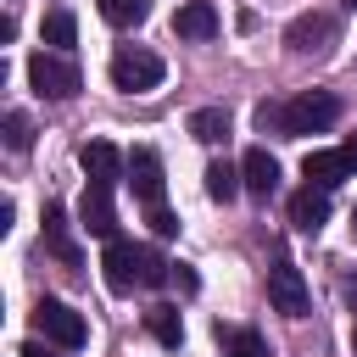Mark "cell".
<instances>
[{"label": "cell", "mask_w": 357, "mask_h": 357, "mask_svg": "<svg viewBox=\"0 0 357 357\" xmlns=\"http://www.w3.org/2000/svg\"><path fill=\"white\" fill-rule=\"evenodd\" d=\"M335 117H340V100L324 95V89H307V95H296L284 106H257V128H273V134H290V139L324 134Z\"/></svg>", "instance_id": "cell-1"}, {"label": "cell", "mask_w": 357, "mask_h": 357, "mask_svg": "<svg viewBox=\"0 0 357 357\" xmlns=\"http://www.w3.org/2000/svg\"><path fill=\"white\" fill-rule=\"evenodd\" d=\"M28 84H33L45 100H73V95L84 89L73 56H61V50H33V56H28Z\"/></svg>", "instance_id": "cell-2"}, {"label": "cell", "mask_w": 357, "mask_h": 357, "mask_svg": "<svg viewBox=\"0 0 357 357\" xmlns=\"http://www.w3.org/2000/svg\"><path fill=\"white\" fill-rule=\"evenodd\" d=\"M162 56L156 50H145V45H117L112 50V84L117 89H128V95H145V89H156L162 84Z\"/></svg>", "instance_id": "cell-3"}, {"label": "cell", "mask_w": 357, "mask_h": 357, "mask_svg": "<svg viewBox=\"0 0 357 357\" xmlns=\"http://www.w3.org/2000/svg\"><path fill=\"white\" fill-rule=\"evenodd\" d=\"M33 329H39L45 340L67 346V351H78V346L89 340V324H84V318H78V312H73L67 301H50V296H45V301L33 307Z\"/></svg>", "instance_id": "cell-4"}, {"label": "cell", "mask_w": 357, "mask_h": 357, "mask_svg": "<svg viewBox=\"0 0 357 357\" xmlns=\"http://www.w3.org/2000/svg\"><path fill=\"white\" fill-rule=\"evenodd\" d=\"M100 268H106V284H112L117 296H128L134 284H145V245H134V240H106Z\"/></svg>", "instance_id": "cell-5"}, {"label": "cell", "mask_w": 357, "mask_h": 357, "mask_svg": "<svg viewBox=\"0 0 357 357\" xmlns=\"http://www.w3.org/2000/svg\"><path fill=\"white\" fill-rule=\"evenodd\" d=\"M268 301H273V312H284V318H307V279H301V268H296L290 257H279V262L268 268Z\"/></svg>", "instance_id": "cell-6"}, {"label": "cell", "mask_w": 357, "mask_h": 357, "mask_svg": "<svg viewBox=\"0 0 357 357\" xmlns=\"http://www.w3.org/2000/svg\"><path fill=\"white\" fill-rule=\"evenodd\" d=\"M335 33H340V28H335V17H329V11H301V17L284 28V45H290L296 56H318V50H329V45H335Z\"/></svg>", "instance_id": "cell-7"}, {"label": "cell", "mask_w": 357, "mask_h": 357, "mask_svg": "<svg viewBox=\"0 0 357 357\" xmlns=\"http://www.w3.org/2000/svg\"><path fill=\"white\" fill-rule=\"evenodd\" d=\"M78 162H84V173H89L95 190H112V184L123 178V156H117L112 139H89V145L78 151Z\"/></svg>", "instance_id": "cell-8"}, {"label": "cell", "mask_w": 357, "mask_h": 357, "mask_svg": "<svg viewBox=\"0 0 357 357\" xmlns=\"http://www.w3.org/2000/svg\"><path fill=\"white\" fill-rule=\"evenodd\" d=\"M128 178H134V195H139L145 206H162V184H167V178H162V156H156V151L139 145V151L128 156Z\"/></svg>", "instance_id": "cell-9"}, {"label": "cell", "mask_w": 357, "mask_h": 357, "mask_svg": "<svg viewBox=\"0 0 357 357\" xmlns=\"http://www.w3.org/2000/svg\"><path fill=\"white\" fill-rule=\"evenodd\" d=\"M290 223H296L301 234H318V229L329 223V190H318V184H301V190L290 195Z\"/></svg>", "instance_id": "cell-10"}, {"label": "cell", "mask_w": 357, "mask_h": 357, "mask_svg": "<svg viewBox=\"0 0 357 357\" xmlns=\"http://www.w3.org/2000/svg\"><path fill=\"white\" fill-rule=\"evenodd\" d=\"M240 178H245V190H251V195H262V201H268V195L279 190V162H273L262 145H251V151L240 156Z\"/></svg>", "instance_id": "cell-11"}, {"label": "cell", "mask_w": 357, "mask_h": 357, "mask_svg": "<svg viewBox=\"0 0 357 357\" xmlns=\"http://www.w3.org/2000/svg\"><path fill=\"white\" fill-rule=\"evenodd\" d=\"M78 218H84V229L89 234H100V240H117V212H112V190H84V201H78Z\"/></svg>", "instance_id": "cell-12"}, {"label": "cell", "mask_w": 357, "mask_h": 357, "mask_svg": "<svg viewBox=\"0 0 357 357\" xmlns=\"http://www.w3.org/2000/svg\"><path fill=\"white\" fill-rule=\"evenodd\" d=\"M301 178H307V184H318V190H335L340 178H351V162H346L340 151H307Z\"/></svg>", "instance_id": "cell-13"}, {"label": "cell", "mask_w": 357, "mask_h": 357, "mask_svg": "<svg viewBox=\"0 0 357 357\" xmlns=\"http://www.w3.org/2000/svg\"><path fill=\"white\" fill-rule=\"evenodd\" d=\"M173 33H178V39H212V33H218V11H212L206 0H190V6H178Z\"/></svg>", "instance_id": "cell-14"}, {"label": "cell", "mask_w": 357, "mask_h": 357, "mask_svg": "<svg viewBox=\"0 0 357 357\" xmlns=\"http://www.w3.org/2000/svg\"><path fill=\"white\" fill-rule=\"evenodd\" d=\"M45 245H50L67 268H78V245H73V234H67V212H61V206H45Z\"/></svg>", "instance_id": "cell-15"}, {"label": "cell", "mask_w": 357, "mask_h": 357, "mask_svg": "<svg viewBox=\"0 0 357 357\" xmlns=\"http://www.w3.org/2000/svg\"><path fill=\"white\" fill-rule=\"evenodd\" d=\"M190 134H195L201 145L229 139V112H223V106H201V112H190Z\"/></svg>", "instance_id": "cell-16"}, {"label": "cell", "mask_w": 357, "mask_h": 357, "mask_svg": "<svg viewBox=\"0 0 357 357\" xmlns=\"http://www.w3.org/2000/svg\"><path fill=\"white\" fill-rule=\"evenodd\" d=\"M218 346H223L229 357H268V340H262L257 329H234V324H229V329L218 324Z\"/></svg>", "instance_id": "cell-17"}, {"label": "cell", "mask_w": 357, "mask_h": 357, "mask_svg": "<svg viewBox=\"0 0 357 357\" xmlns=\"http://www.w3.org/2000/svg\"><path fill=\"white\" fill-rule=\"evenodd\" d=\"M45 45L67 56V50L78 45V17H73V11H50V17H45Z\"/></svg>", "instance_id": "cell-18"}, {"label": "cell", "mask_w": 357, "mask_h": 357, "mask_svg": "<svg viewBox=\"0 0 357 357\" xmlns=\"http://www.w3.org/2000/svg\"><path fill=\"white\" fill-rule=\"evenodd\" d=\"M240 190H245L240 167H229V162H212V167H206V195H212V201H234Z\"/></svg>", "instance_id": "cell-19"}, {"label": "cell", "mask_w": 357, "mask_h": 357, "mask_svg": "<svg viewBox=\"0 0 357 357\" xmlns=\"http://www.w3.org/2000/svg\"><path fill=\"white\" fill-rule=\"evenodd\" d=\"M100 17L112 28H139L151 17V0H100Z\"/></svg>", "instance_id": "cell-20"}, {"label": "cell", "mask_w": 357, "mask_h": 357, "mask_svg": "<svg viewBox=\"0 0 357 357\" xmlns=\"http://www.w3.org/2000/svg\"><path fill=\"white\" fill-rule=\"evenodd\" d=\"M145 324H151V335H156L162 346H178V340H184V318H178L173 307H151Z\"/></svg>", "instance_id": "cell-21"}, {"label": "cell", "mask_w": 357, "mask_h": 357, "mask_svg": "<svg viewBox=\"0 0 357 357\" xmlns=\"http://www.w3.org/2000/svg\"><path fill=\"white\" fill-rule=\"evenodd\" d=\"M6 145H11V151H28V145H33V123H28V112H6Z\"/></svg>", "instance_id": "cell-22"}, {"label": "cell", "mask_w": 357, "mask_h": 357, "mask_svg": "<svg viewBox=\"0 0 357 357\" xmlns=\"http://www.w3.org/2000/svg\"><path fill=\"white\" fill-rule=\"evenodd\" d=\"M151 229H156L162 240H173V234H178V218H173L167 206H151Z\"/></svg>", "instance_id": "cell-23"}, {"label": "cell", "mask_w": 357, "mask_h": 357, "mask_svg": "<svg viewBox=\"0 0 357 357\" xmlns=\"http://www.w3.org/2000/svg\"><path fill=\"white\" fill-rule=\"evenodd\" d=\"M167 268H173V262H162V257L145 245V284H162V279H167Z\"/></svg>", "instance_id": "cell-24"}, {"label": "cell", "mask_w": 357, "mask_h": 357, "mask_svg": "<svg viewBox=\"0 0 357 357\" xmlns=\"http://www.w3.org/2000/svg\"><path fill=\"white\" fill-rule=\"evenodd\" d=\"M17 357H50V346H39V340H22V346H17Z\"/></svg>", "instance_id": "cell-25"}, {"label": "cell", "mask_w": 357, "mask_h": 357, "mask_svg": "<svg viewBox=\"0 0 357 357\" xmlns=\"http://www.w3.org/2000/svg\"><path fill=\"white\" fill-rule=\"evenodd\" d=\"M340 156H346V162H351V173H357V134H351V139L340 145Z\"/></svg>", "instance_id": "cell-26"}, {"label": "cell", "mask_w": 357, "mask_h": 357, "mask_svg": "<svg viewBox=\"0 0 357 357\" xmlns=\"http://www.w3.org/2000/svg\"><path fill=\"white\" fill-rule=\"evenodd\" d=\"M346 301H351V307H357V279H346Z\"/></svg>", "instance_id": "cell-27"}, {"label": "cell", "mask_w": 357, "mask_h": 357, "mask_svg": "<svg viewBox=\"0 0 357 357\" xmlns=\"http://www.w3.org/2000/svg\"><path fill=\"white\" fill-rule=\"evenodd\" d=\"M351 351H357V329H351Z\"/></svg>", "instance_id": "cell-28"}, {"label": "cell", "mask_w": 357, "mask_h": 357, "mask_svg": "<svg viewBox=\"0 0 357 357\" xmlns=\"http://www.w3.org/2000/svg\"><path fill=\"white\" fill-rule=\"evenodd\" d=\"M346 6H351V11H357V0H346Z\"/></svg>", "instance_id": "cell-29"}, {"label": "cell", "mask_w": 357, "mask_h": 357, "mask_svg": "<svg viewBox=\"0 0 357 357\" xmlns=\"http://www.w3.org/2000/svg\"><path fill=\"white\" fill-rule=\"evenodd\" d=\"M351 223H357V212H351Z\"/></svg>", "instance_id": "cell-30"}]
</instances>
